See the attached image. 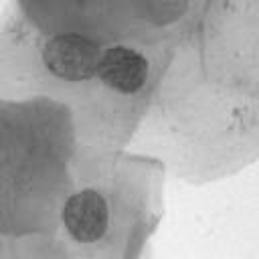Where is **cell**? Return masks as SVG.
I'll return each mask as SVG.
<instances>
[{
	"mask_svg": "<svg viewBox=\"0 0 259 259\" xmlns=\"http://www.w3.org/2000/svg\"><path fill=\"white\" fill-rule=\"evenodd\" d=\"M42 59L53 75L67 81H85L97 73L101 53L93 40L81 34H59L45 45Z\"/></svg>",
	"mask_w": 259,
	"mask_h": 259,
	"instance_id": "1",
	"label": "cell"
},
{
	"mask_svg": "<svg viewBox=\"0 0 259 259\" xmlns=\"http://www.w3.org/2000/svg\"><path fill=\"white\" fill-rule=\"evenodd\" d=\"M107 204L95 190H81L73 194L63 210V221L69 233L83 243L97 241L107 227Z\"/></svg>",
	"mask_w": 259,
	"mask_h": 259,
	"instance_id": "2",
	"label": "cell"
},
{
	"mask_svg": "<svg viewBox=\"0 0 259 259\" xmlns=\"http://www.w3.org/2000/svg\"><path fill=\"white\" fill-rule=\"evenodd\" d=\"M97 75L111 89L134 93L144 85L148 77V61L132 49L113 47L101 55Z\"/></svg>",
	"mask_w": 259,
	"mask_h": 259,
	"instance_id": "3",
	"label": "cell"
}]
</instances>
